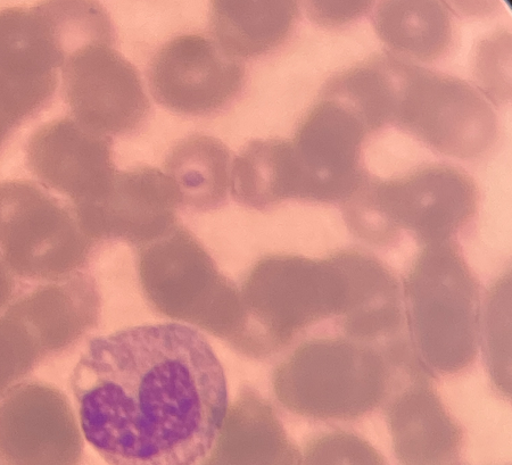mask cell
<instances>
[{"mask_svg":"<svg viewBox=\"0 0 512 465\" xmlns=\"http://www.w3.org/2000/svg\"><path fill=\"white\" fill-rule=\"evenodd\" d=\"M344 202L350 228L369 242H392L407 229L431 245L449 242L472 220L477 192L464 171L434 164L390 181L365 174Z\"/></svg>","mask_w":512,"mask_h":465,"instance_id":"obj_2","label":"cell"},{"mask_svg":"<svg viewBox=\"0 0 512 465\" xmlns=\"http://www.w3.org/2000/svg\"><path fill=\"white\" fill-rule=\"evenodd\" d=\"M369 2L310 3L309 14L313 20L325 26H338L365 14L371 7Z\"/></svg>","mask_w":512,"mask_h":465,"instance_id":"obj_18","label":"cell"},{"mask_svg":"<svg viewBox=\"0 0 512 465\" xmlns=\"http://www.w3.org/2000/svg\"><path fill=\"white\" fill-rule=\"evenodd\" d=\"M374 22L388 46L419 61L436 60L451 41L450 15L442 3H383L377 8Z\"/></svg>","mask_w":512,"mask_h":465,"instance_id":"obj_16","label":"cell"},{"mask_svg":"<svg viewBox=\"0 0 512 465\" xmlns=\"http://www.w3.org/2000/svg\"><path fill=\"white\" fill-rule=\"evenodd\" d=\"M404 347L378 352L365 343L337 338L325 340L311 351L312 387L307 398L320 417L353 420L373 411L390 389L388 362L407 361Z\"/></svg>","mask_w":512,"mask_h":465,"instance_id":"obj_9","label":"cell"},{"mask_svg":"<svg viewBox=\"0 0 512 465\" xmlns=\"http://www.w3.org/2000/svg\"><path fill=\"white\" fill-rule=\"evenodd\" d=\"M304 465H386L383 456L362 437L337 431L311 448Z\"/></svg>","mask_w":512,"mask_h":465,"instance_id":"obj_17","label":"cell"},{"mask_svg":"<svg viewBox=\"0 0 512 465\" xmlns=\"http://www.w3.org/2000/svg\"><path fill=\"white\" fill-rule=\"evenodd\" d=\"M387 422L404 465H444L457 458L462 431L428 386L418 384L396 397Z\"/></svg>","mask_w":512,"mask_h":465,"instance_id":"obj_12","label":"cell"},{"mask_svg":"<svg viewBox=\"0 0 512 465\" xmlns=\"http://www.w3.org/2000/svg\"><path fill=\"white\" fill-rule=\"evenodd\" d=\"M299 16L294 2H214L211 28L217 43L234 57H254L278 47Z\"/></svg>","mask_w":512,"mask_h":465,"instance_id":"obj_13","label":"cell"},{"mask_svg":"<svg viewBox=\"0 0 512 465\" xmlns=\"http://www.w3.org/2000/svg\"><path fill=\"white\" fill-rule=\"evenodd\" d=\"M68 57L48 3L0 10V80L53 101Z\"/></svg>","mask_w":512,"mask_h":465,"instance_id":"obj_10","label":"cell"},{"mask_svg":"<svg viewBox=\"0 0 512 465\" xmlns=\"http://www.w3.org/2000/svg\"><path fill=\"white\" fill-rule=\"evenodd\" d=\"M409 329L428 371L450 375L472 365L480 336V289L456 245H427L404 286Z\"/></svg>","mask_w":512,"mask_h":465,"instance_id":"obj_3","label":"cell"},{"mask_svg":"<svg viewBox=\"0 0 512 465\" xmlns=\"http://www.w3.org/2000/svg\"><path fill=\"white\" fill-rule=\"evenodd\" d=\"M24 123L21 115L0 95V155Z\"/></svg>","mask_w":512,"mask_h":465,"instance_id":"obj_19","label":"cell"},{"mask_svg":"<svg viewBox=\"0 0 512 465\" xmlns=\"http://www.w3.org/2000/svg\"><path fill=\"white\" fill-rule=\"evenodd\" d=\"M61 77L70 116L97 134H130L150 111L138 70L113 45L78 49L66 58Z\"/></svg>","mask_w":512,"mask_h":465,"instance_id":"obj_5","label":"cell"},{"mask_svg":"<svg viewBox=\"0 0 512 465\" xmlns=\"http://www.w3.org/2000/svg\"><path fill=\"white\" fill-rule=\"evenodd\" d=\"M71 388L82 433L110 465H196L228 412L224 368L202 332L181 323L90 340Z\"/></svg>","mask_w":512,"mask_h":465,"instance_id":"obj_1","label":"cell"},{"mask_svg":"<svg viewBox=\"0 0 512 465\" xmlns=\"http://www.w3.org/2000/svg\"><path fill=\"white\" fill-rule=\"evenodd\" d=\"M393 121L445 155L470 159L497 138L493 109L469 83L394 58Z\"/></svg>","mask_w":512,"mask_h":465,"instance_id":"obj_4","label":"cell"},{"mask_svg":"<svg viewBox=\"0 0 512 465\" xmlns=\"http://www.w3.org/2000/svg\"><path fill=\"white\" fill-rule=\"evenodd\" d=\"M367 132L344 105L333 99L320 102L291 141L299 199L346 201L365 176L359 161Z\"/></svg>","mask_w":512,"mask_h":465,"instance_id":"obj_8","label":"cell"},{"mask_svg":"<svg viewBox=\"0 0 512 465\" xmlns=\"http://www.w3.org/2000/svg\"><path fill=\"white\" fill-rule=\"evenodd\" d=\"M244 77V66L236 57L200 35L169 40L148 68V85L156 102L188 115L222 109L241 90Z\"/></svg>","mask_w":512,"mask_h":465,"instance_id":"obj_7","label":"cell"},{"mask_svg":"<svg viewBox=\"0 0 512 465\" xmlns=\"http://www.w3.org/2000/svg\"><path fill=\"white\" fill-rule=\"evenodd\" d=\"M180 203L175 182L167 174L140 166L115 173L99 201L72 206L82 226L140 231L169 222Z\"/></svg>","mask_w":512,"mask_h":465,"instance_id":"obj_11","label":"cell"},{"mask_svg":"<svg viewBox=\"0 0 512 465\" xmlns=\"http://www.w3.org/2000/svg\"><path fill=\"white\" fill-rule=\"evenodd\" d=\"M29 172L73 206L92 204L110 189L115 173L111 137L66 115L41 124L24 146Z\"/></svg>","mask_w":512,"mask_h":465,"instance_id":"obj_6","label":"cell"},{"mask_svg":"<svg viewBox=\"0 0 512 465\" xmlns=\"http://www.w3.org/2000/svg\"><path fill=\"white\" fill-rule=\"evenodd\" d=\"M165 171L175 182L181 203L211 210L226 202L230 155L220 140L208 136L180 140L165 161Z\"/></svg>","mask_w":512,"mask_h":465,"instance_id":"obj_15","label":"cell"},{"mask_svg":"<svg viewBox=\"0 0 512 465\" xmlns=\"http://www.w3.org/2000/svg\"><path fill=\"white\" fill-rule=\"evenodd\" d=\"M230 188L237 202L266 209L297 198V177L291 141L254 140L236 157Z\"/></svg>","mask_w":512,"mask_h":465,"instance_id":"obj_14","label":"cell"}]
</instances>
